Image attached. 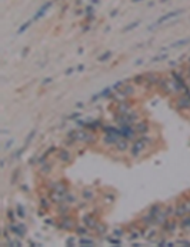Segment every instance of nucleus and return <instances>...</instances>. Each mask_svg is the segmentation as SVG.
<instances>
[{
    "label": "nucleus",
    "instance_id": "nucleus-1",
    "mask_svg": "<svg viewBox=\"0 0 190 247\" xmlns=\"http://www.w3.org/2000/svg\"><path fill=\"white\" fill-rule=\"evenodd\" d=\"M176 213H177V216H179V217L190 214V198H186V200H183L182 203H180L179 206L176 207Z\"/></svg>",
    "mask_w": 190,
    "mask_h": 247
},
{
    "label": "nucleus",
    "instance_id": "nucleus-2",
    "mask_svg": "<svg viewBox=\"0 0 190 247\" xmlns=\"http://www.w3.org/2000/svg\"><path fill=\"white\" fill-rule=\"evenodd\" d=\"M180 13H183L182 10H176V12H172V13H167V14H165V16H162L159 20H157L156 25H162V23H165V22H167V20H170V19H173V17L179 16Z\"/></svg>",
    "mask_w": 190,
    "mask_h": 247
},
{
    "label": "nucleus",
    "instance_id": "nucleus-3",
    "mask_svg": "<svg viewBox=\"0 0 190 247\" xmlns=\"http://www.w3.org/2000/svg\"><path fill=\"white\" fill-rule=\"evenodd\" d=\"M177 106L180 109H189L190 107V97L187 94H184V97H180L177 100Z\"/></svg>",
    "mask_w": 190,
    "mask_h": 247
},
{
    "label": "nucleus",
    "instance_id": "nucleus-4",
    "mask_svg": "<svg viewBox=\"0 0 190 247\" xmlns=\"http://www.w3.org/2000/svg\"><path fill=\"white\" fill-rule=\"evenodd\" d=\"M116 147H117L119 151H124V150H127V147H129V143H127V140H126V137H120V139L117 140V143H116Z\"/></svg>",
    "mask_w": 190,
    "mask_h": 247
},
{
    "label": "nucleus",
    "instance_id": "nucleus-5",
    "mask_svg": "<svg viewBox=\"0 0 190 247\" xmlns=\"http://www.w3.org/2000/svg\"><path fill=\"white\" fill-rule=\"evenodd\" d=\"M50 6H51V1H47L46 4H43V6L40 7V10L37 12V14H36V16L33 17V20H39V19H40V17L43 16V14H44V13H46L47 10H49Z\"/></svg>",
    "mask_w": 190,
    "mask_h": 247
},
{
    "label": "nucleus",
    "instance_id": "nucleus-6",
    "mask_svg": "<svg viewBox=\"0 0 190 247\" xmlns=\"http://www.w3.org/2000/svg\"><path fill=\"white\" fill-rule=\"evenodd\" d=\"M187 43H190V39H184V40H177L176 43H173L172 44V47H179V46H184V44H187Z\"/></svg>",
    "mask_w": 190,
    "mask_h": 247
},
{
    "label": "nucleus",
    "instance_id": "nucleus-7",
    "mask_svg": "<svg viewBox=\"0 0 190 247\" xmlns=\"http://www.w3.org/2000/svg\"><path fill=\"white\" fill-rule=\"evenodd\" d=\"M136 132L137 133H144L147 132V126H146V123H140L136 126Z\"/></svg>",
    "mask_w": 190,
    "mask_h": 247
},
{
    "label": "nucleus",
    "instance_id": "nucleus-8",
    "mask_svg": "<svg viewBox=\"0 0 190 247\" xmlns=\"http://www.w3.org/2000/svg\"><path fill=\"white\" fill-rule=\"evenodd\" d=\"M110 56H112V51H106L104 54H102V56H100L99 60H100V62H106V60H109Z\"/></svg>",
    "mask_w": 190,
    "mask_h": 247
},
{
    "label": "nucleus",
    "instance_id": "nucleus-9",
    "mask_svg": "<svg viewBox=\"0 0 190 247\" xmlns=\"http://www.w3.org/2000/svg\"><path fill=\"white\" fill-rule=\"evenodd\" d=\"M29 26H30V22H27V23H25V25L22 26V27H20V29H19V30H17V33L20 34V33H23V32H25L26 29H27V27H29Z\"/></svg>",
    "mask_w": 190,
    "mask_h": 247
},
{
    "label": "nucleus",
    "instance_id": "nucleus-10",
    "mask_svg": "<svg viewBox=\"0 0 190 247\" xmlns=\"http://www.w3.org/2000/svg\"><path fill=\"white\" fill-rule=\"evenodd\" d=\"M139 26V22H134V23H132L130 26H127L126 29H124V32H129V30H132V29H134V27H137Z\"/></svg>",
    "mask_w": 190,
    "mask_h": 247
},
{
    "label": "nucleus",
    "instance_id": "nucleus-11",
    "mask_svg": "<svg viewBox=\"0 0 190 247\" xmlns=\"http://www.w3.org/2000/svg\"><path fill=\"white\" fill-rule=\"evenodd\" d=\"M80 244H93V241H90V240H80Z\"/></svg>",
    "mask_w": 190,
    "mask_h": 247
},
{
    "label": "nucleus",
    "instance_id": "nucleus-12",
    "mask_svg": "<svg viewBox=\"0 0 190 247\" xmlns=\"http://www.w3.org/2000/svg\"><path fill=\"white\" fill-rule=\"evenodd\" d=\"M83 69H84V66H83V64H80V66H79V67H77V70H79V72H82V70H83Z\"/></svg>",
    "mask_w": 190,
    "mask_h": 247
},
{
    "label": "nucleus",
    "instance_id": "nucleus-13",
    "mask_svg": "<svg viewBox=\"0 0 190 247\" xmlns=\"http://www.w3.org/2000/svg\"><path fill=\"white\" fill-rule=\"evenodd\" d=\"M72 73H73V69H69V70L66 72V74H72Z\"/></svg>",
    "mask_w": 190,
    "mask_h": 247
},
{
    "label": "nucleus",
    "instance_id": "nucleus-14",
    "mask_svg": "<svg viewBox=\"0 0 190 247\" xmlns=\"http://www.w3.org/2000/svg\"><path fill=\"white\" fill-rule=\"evenodd\" d=\"M91 3H93V4H97V3H99V0H91Z\"/></svg>",
    "mask_w": 190,
    "mask_h": 247
},
{
    "label": "nucleus",
    "instance_id": "nucleus-15",
    "mask_svg": "<svg viewBox=\"0 0 190 247\" xmlns=\"http://www.w3.org/2000/svg\"><path fill=\"white\" fill-rule=\"evenodd\" d=\"M187 73H189V76H190V66H189V69H187Z\"/></svg>",
    "mask_w": 190,
    "mask_h": 247
},
{
    "label": "nucleus",
    "instance_id": "nucleus-16",
    "mask_svg": "<svg viewBox=\"0 0 190 247\" xmlns=\"http://www.w3.org/2000/svg\"><path fill=\"white\" fill-rule=\"evenodd\" d=\"M160 1H162V3H165V1H166V0H160Z\"/></svg>",
    "mask_w": 190,
    "mask_h": 247
},
{
    "label": "nucleus",
    "instance_id": "nucleus-17",
    "mask_svg": "<svg viewBox=\"0 0 190 247\" xmlns=\"http://www.w3.org/2000/svg\"><path fill=\"white\" fill-rule=\"evenodd\" d=\"M136 1H137V0H136Z\"/></svg>",
    "mask_w": 190,
    "mask_h": 247
}]
</instances>
